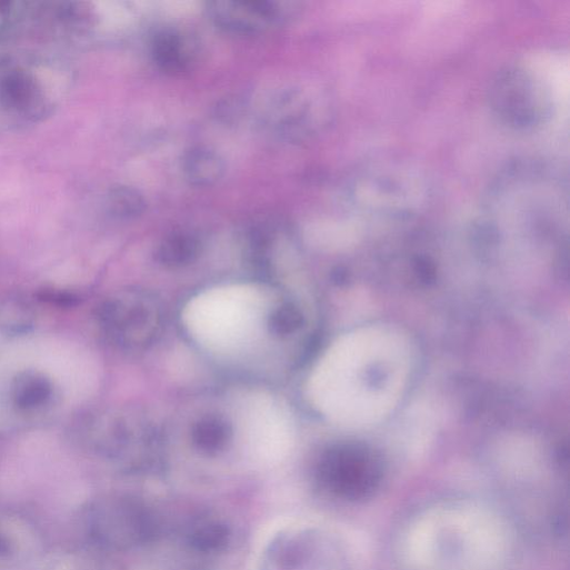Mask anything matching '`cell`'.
<instances>
[{"instance_id": "cell-16", "label": "cell", "mask_w": 570, "mask_h": 570, "mask_svg": "<svg viewBox=\"0 0 570 570\" xmlns=\"http://www.w3.org/2000/svg\"><path fill=\"white\" fill-rule=\"evenodd\" d=\"M39 570H89L88 560L79 551H63L50 554Z\"/></svg>"}, {"instance_id": "cell-4", "label": "cell", "mask_w": 570, "mask_h": 570, "mask_svg": "<svg viewBox=\"0 0 570 570\" xmlns=\"http://www.w3.org/2000/svg\"><path fill=\"white\" fill-rule=\"evenodd\" d=\"M487 102L498 123L519 133L541 130L554 111L548 83L523 64L507 66L493 77L487 90Z\"/></svg>"}, {"instance_id": "cell-15", "label": "cell", "mask_w": 570, "mask_h": 570, "mask_svg": "<svg viewBox=\"0 0 570 570\" xmlns=\"http://www.w3.org/2000/svg\"><path fill=\"white\" fill-rule=\"evenodd\" d=\"M108 204L114 216L127 219L141 216L148 207L144 196L131 187L112 189Z\"/></svg>"}, {"instance_id": "cell-3", "label": "cell", "mask_w": 570, "mask_h": 570, "mask_svg": "<svg viewBox=\"0 0 570 570\" xmlns=\"http://www.w3.org/2000/svg\"><path fill=\"white\" fill-rule=\"evenodd\" d=\"M430 198L426 178L399 163L362 170L351 190V201L361 216L407 220L426 209Z\"/></svg>"}, {"instance_id": "cell-7", "label": "cell", "mask_w": 570, "mask_h": 570, "mask_svg": "<svg viewBox=\"0 0 570 570\" xmlns=\"http://www.w3.org/2000/svg\"><path fill=\"white\" fill-rule=\"evenodd\" d=\"M297 3L272 0L211 2L208 13L221 30L238 36L266 33L286 23L298 12Z\"/></svg>"}, {"instance_id": "cell-14", "label": "cell", "mask_w": 570, "mask_h": 570, "mask_svg": "<svg viewBox=\"0 0 570 570\" xmlns=\"http://www.w3.org/2000/svg\"><path fill=\"white\" fill-rule=\"evenodd\" d=\"M37 326V312L30 301L11 297L0 301V333L19 338L30 334Z\"/></svg>"}, {"instance_id": "cell-1", "label": "cell", "mask_w": 570, "mask_h": 570, "mask_svg": "<svg viewBox=\"0 0 570 570\" xmlns=\"http://www.w3.org/2000/svg\"><path fill=\"white\" fill-rule=\"evenodd\" d=\"M401 352L397 342L381 334H354L338 341L311 374L308 390L313 404L342 423L380 414L400 384Z\"/></svg>"}, {"instance_id": "cell-9", "label": "cell", "mask_w": 570, "mask_h": 570, "mask_svg": "<svg viewBox=\"0 0 570 570\" xmlns=\"http://www.w3.org/2000/svg\"><path fill=\"white\" fill-rule=\"evenodd\" d=\"M382 480L378 461L364 451L343 453L326 469L323 481L329 491L346 500L373 496Z\"/></svg>"}, {"instance_id": "cell-18", "label": "cell", "mask_w": 570, "mask_h": 570, "mask_svg": "<svg viewBox=\"0 0 570 570\" xmlns=\"http://www.w3.org/2000/svg\"><path fill=\"white\" fill-rule=\"evenodd\" d=\"M24 16L18 4L0 2V38L4 37Z\"/></svg>"}, {"instance_id": "cell-11", "label": "cell", "mask_w": 570, "mask_h": 570, "mask_svg": "<svg viewBox=\"0 0 570 570\" xmlns=\"http://www.w3.org/2000/svg\"><path fill=\"white\" fill-rule=\"evenodd\" d=\"M37 530L22 517L0 513V567L30 559L38 546Z\"/></svg>"}, {"instance_id": "cell-2", "label": "cell", "mask_w": 570, "mask_h": 570, "mask_svg": "<svg viewBox=\"0 0 570 570\" xmlns=\"http://www.w3.org/2000/svg\"><path fill=\"white\" fill-rule=\"evenodd\" d=\"M271 313L269 294L252 283L213 287L193 297L183 310L192 338L221 354L246 351L263 336Z\"/></svg>"}, {"instance_id": "cell-13", "label": "cell", "mask_w": 570, "mask_h": 570, "mask_svg": "<svg viewBox=\"0 0 570 570\" xmlns=\"http://www.w3.org/2000/svg\"><path fill=\"white\" fill-rule=\"evenodd\" d=\"M186 180L197 188H209L221 181L226 173V163L221 156L203 147L189 150L182 160Z\"/></svg>"}, {"instance_id": "cell-5", "label": "cell", "mask_w": 570, "mask_h": 570, "mask_svg": "<svg viewBox=\"0 0 570 570\" xmlns=\"http://www.w3.org/2000/svg\"><path fill=\"white\" fill-rule=\"evenodd\" d=\"M246 448L259 462L278 463L290 452L294 427L287 408L271 394L251 393L240 404L238 417Z\"/></svg>"}, {"instance_id": "cell-6", "label": "cell", "mask_w": 570, "mask_h": 570, "mask_svg": "<svg viewBox=\"0 0 570 570\" xmlns=\"http://www.w3.org/2000/svg\"><path fill=\"white\" fill-rule=\"evenodd\" d=\"M52 108V91L39 68L16 59L0 60V124L33 126Z\"/></svg>"}, {"instance_id": "cell-12", "label": "cell", "mask_w": 570, "mask_h": 570, "mask_svg": "<svg viewBox=\"0 0 570 570\" xmlns=\"http://www.w3.org/2000/svg\"><path fill=\"white\" fill-rule=\"evenodd\" d=\"M151 56L162 72L177 76L189 71L194 61V49L182 33L168 30L153 38Z\"/></svg>"}, {"instance_id": "cell-10", "label": "cell", "mask_w": 570, "mask_h": 570, "mask_svg": "<svg viewBox=\"0 0 570 570\" xmlns=\"http://www.w3.org/2000/svg\"><path fill=\"white\" fill-rule=\"evenodd\" d=\"M10 402L24 416L41 414L50 410L58 399V389L51 377L40 370H22L10 383Z\"/></svg>"}, {"instance_id": "cell-17", "label": "cell", "mask_w": 570, "mask_h": 570, "mask_svg": "<svg viewBox=\"0 0 570 570\" xmlns=\"http://www.w3.org/2000/svg\"><path fill=\"white\" fill-rule=\"evenodd\" d=\"M38 296L40 301L59 308H73L79 303L77 293L61 289H44Z\"/></svg>"}, {"instance_id": "cell-8", "label": "cell", "mask_w": 570, "mask_h": 570, "mask_svg": "<svg viewBox=\"0 0 570 570\" xmlns=\"http://www.w3.org/2000/svg\"><path fill=\"white\" fill-rule=\"evenodd\" d=\"M86 526L92 541L121 548L133 543L142 531L139 510L123 499H103L89 507Z\"/></svg>"}]
</instances>
